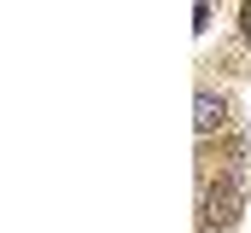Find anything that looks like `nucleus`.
Wrapping results in <instances>:
<instances>
[{
  "label": "nucleus",
  "mask_w": 251,
  "mask_h": 233,
  "mask_svg": "<svg viewBox=\"0 0 251 233\" xmlns=\"http://www.w3.org/2000/svg\"><path fill=\"white\" fill-rule=\"evenodd\" d=\"M246 146H251V140H246Z\"/></svg>",
  "instance_id": "nucleus-4"
},
{
  "label": "nucleus",
  "mask_w": 251,
  "mask_h": 233,
  "mask_svg": "<svg viewBox=\"0 0 251 233\" xmlns=\"http://www.w3.org/2000/svg\"><path fill=\"white\" fill-rule=\"evenodd\" d=\"M246 35H251V12H246Z\"/></svg>",
  "instance_id": "nucleus-3"
},
{
  "label": "nucleus",
  "mask_w": 251,
  "mask_h": 233,
  "mask_svg": "<svg viewBox=\"0 0 251 233\" xmlns=\"http://www.w3.org/2000/svg\"><path fill=\"white\" fill-rule=\"evenodd\" d=\"M240 204H246V181L228 169L204 186V216H199V233H234L240 222Z\"/></svg>",
  "instance_id": "nucleus-1"
},
{
  "label": "nucleus",
  "mask_w": 251,
  "mask_h": 233,
  "mask_svg": "<svg viewBox=\"0 0 251 233\" xmlns=\"http://www.w3.org/2000/svg\"><path fill=\"white\" fill-rule=\"evenodd\" d=\"M193 128H199V134L228 128V99H222V93H210V88H199V99H193Z\"/></svg>",
  "instance_id": "nucleus-2"
}]
</instances>
